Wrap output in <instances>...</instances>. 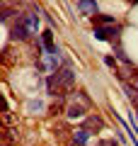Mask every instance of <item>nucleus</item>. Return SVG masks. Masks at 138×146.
<instances>
[{
  "label": "nucleus",
  "mask_w": 138,
  "mask_h": 146,
  "mask_svg": "<svg viewBox=\"0 0 138 146\" xmlns=\"http://www.w3.org/2000/svg\"><path fill=\"white\" fill-rule=\"evenodd\" d=\"M3 146H12V144H3Z\"/></svg>",
  "instance_id": "12"
},
{
  "label": "nucleus",
  "mask_w": 138,
  "mask_h": 146,
  "mask_svg": "<svg viewBox=\"0 0 138 146\" xmlns=\"http://www.w3.org/2000/svg\"><path fill=\"white\" fill-rule=\"evenodd\" d=\"M99 146H116V144H114V141H102Z\"/></svg>",
  "instance_id": "11"
},
{
  "label": "nucleus",
  "mask_w": 138,
  "mask_h": 146,
  "mask_svg": "<svg viewBox=\"0 0 138 146\" xmlns=\"http://www.w3.org/2000/svg\"><path fill=\"white\" fill-rule=\"evenodd\" d=\"M78 7H80L85 15H92V17L97 12V3H95V0H78Z\"/></svg>",
  "instance_id": "7"
},
{
  "label": "nucleus",
  "mask_w": 138,
  "mask_h": 146,
  "mask_svg": "<svg viewBox=\"0 0 138 146\" xmlns=\"http://www.w3.org/2000/svg\"><path fill=\"white\" fill-rule=\"evenodd\" d=\"M92 110V100L85 90H70L66 95V117L68 119H85Z\"/></svg>",
  "instance_id": "1"
},
{
  "label": "nucleus",
  "mask_w": 138,
  "mask_h": 146,
  "mask_svg": "<svg viewBox=\"0 0 138 146\" xmlns=\"http://www.w3.org/2000/svg\"><path fill=\"white\" fill-rule=\"evenodd\" d=\"M41 42H44V49H46L49 54H58V51H56V46H53V34H51L49 29L41 34Z\"/></svg>",
  "instance_id": "9"
},
{
  "label": "nucleus",
  "mask_w": 138,
  "mask_h": 146,
  "mask_svg": "<svg viewBox=\"0 0 138 146\" xmlns=\"http://www.w3.org/2000/svg\"><path fill=\"white\" fill-rule=\"evenodd\" d=\"M56 76H58V80H61V85H63V90H66V93H70V90L75 88V73H73L68 66L58 68Z\"/></svg>",
  "instance_id": "3"
},
{
  "label": "nucleus",
  "mask_w": 138,
  "mask_h": 146,
  "mask_svg": "<svg viewBox=\"0 0 138 146\" xmlns=\"http://www.w3.org/2000/svg\"><path fill=\"white\" fill-rule=\"evenodd\" d=\"M90 134H92L90 129H85V127H78V129H73L70 141H73L75 146H87V141H90Z\"/></svg>",
  "instance_id": "5"
},
{
  "label": "nucleus",
  "mask_w": 138,
  "mask_h": 146,
  "mask_svg": "<svg viewBox=\"0 0 138 146\" xmlns=\"http://www.w3.org/2000/svg\"><path fill=\"white\" fill-rule=\"evenodd\" d=\"M82 127L90 129V131H102V129H104V119H102L99 115H95V112H90V115L82 119Z\"/></svg>",
  "instance_id": "4"
},
{
  "label": "nucleus",
  "mask_w": 138,
  "mask_h": 146,
  "mask_svg": "<svg viewBox=\"0 0 138 146\" xmlns=\"http://www.w3.org/2000/svg\"><path fill=\"white\" fill-rule=\"evenodd\" d=\"M136 110H138V107H136Z\"/></svg>",
  "instance_id": "13"
},
{
  "label": "nucleus",
  "mask_w": 138,
  "mask_h": 146,
  "mask_svg": "<svg viewBox=\"0 0 138 146\" xmlns=\"http://www.w3.org/2000/svg\"><path fill=\"white\" fill-rule=\"evenodd\" d=\"M92 22H95V27H109V25H116V20H114L112 15H95V17H92Z\"/></svg>",
  "instance_id": "8"
},
{
  "label": "nucleus",
  "mask_w": 138,
  "mask_h": 146,
  "mask_svg": "<svg viewBox=\"0 0 138 146\" xmlns=\"http://www.w3.org/2000/svg\"><path fill=\"white\" fill-rule=\"evenodd\" d=\"M17 139H20L17 127H3V144H15Z\"/></svg>",
  "instance_id": "6"
},
{
  "label": "nucleus",
  "mask_w": 138,
  "mask_h": 146,
  "mask_svg": "<svg viewBox=\"0 0 138 146\" xmlns=\"http://www.w3.org/2000/svg\"><path fill=\"white\" fill-rule=\"evenodd\" d=\"M3 127H17V119H15V115H12L10 110H3Z\"/></svg>",
  "instance_id": "10"
},
{
  "label": "nucleus",
  "mask_w": 138,
  "mask_h": 146,
  "mask_svg": "<svg viewBox=\"0 0 138 146\" xmlns=\"http://www.w3.org/2000/svg\"><path fill=\"white\" fill-rule=\"evenodd\" d=\"M95 36H97V39H102V42L119 44V39H121V27H119V25H109V27H95Z\"/></svg>",
  "instance_id": "2"
}]
</instances>
